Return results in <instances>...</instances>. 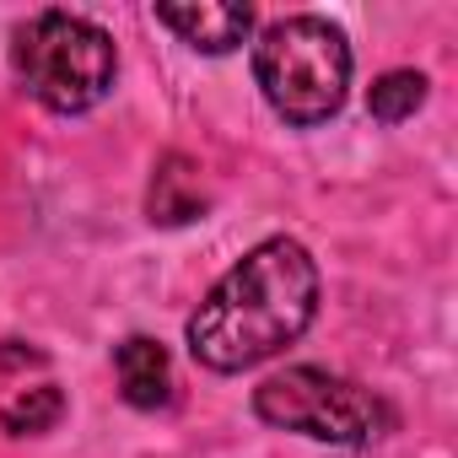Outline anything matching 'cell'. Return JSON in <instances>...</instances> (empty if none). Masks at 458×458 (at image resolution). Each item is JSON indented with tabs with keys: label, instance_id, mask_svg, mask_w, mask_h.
I'll return each instance as SVG.
<instances>
[{
	"label": "cell",
	"instance_id": "cell-3",
	"mask_svg": "<svg viewBox=\"0 0 458 458\" xmlns=\"http://www.w3.org/2000/svg\"><path fill=\"white\" fill-rule=\"evenodd\" d=\"M17 81L55 114H87L114 87V38L76 12H38L12 44Z\"/></svg>",
	"mask_w": 458,
	"mask_h": 458
},
{
	"label": "cell",
	"instance_id": "cell-2",
	"mask_svg": "<svg viewBox=\"0 0 458 458\" xmlns=\"http://www.w3.org/2000/svg\"><path fill=\"white\" fill-rule=\"evenodd\" d=\"M254 76L286 124H324L351 87V44L324 17H286L259 33Z\"/></svg>",
	"mask_w": 458,
	"mask_h": 458
},
{
	"label": "cell",
	"instance_id": "cell-8",
	"mask_svg": "<svg viewBox=\"0 0 458 458\" xmlns=\"http://www.w3.org/2000/svg\"><path fill=\"white\" fill-rule=\"evenodd\" d=\"M420 103H426V76H420V71H388V76H377L372 92H367V108H372V119H383V124L410 119Z\"/></svg>",
	"mask_w": 458,
	"mask_h": 458
},
{
	"label": "cell",
	"instance_id": "cell-5",
	"mask_svg": "<svg viewBox=\"0 0 458 458\" xmlns=\"http://www.w3.org/2000/svg\"><path fill=\"white\" fill-rule=\"evenodd\" d=\"M157 22L173 28L199 55H233L254 33V12L233 0H199V6H157Z\"/></svg>",
	"mask_w": 458,
	"mask_h": 458
},
{
	"label": "cell",
	"instance_id": "cell-1",
	"mask_svg": "<svg viewBox=\"0 0 458 458\" xmlns=\"http://www.w3.org/2000/svg\"><path fill=\"white\" fill-rule=\"evenodd\" d=\"M318 313V265L297 238H270L226 270L189 318V351L210 372H249L286 351Z\"/></svg>",
	"mask_w": 458,
	"mask_h": 458
},
{
	"label": "cell",
	"instance_id": "cell-4",
	"mask_svg": "<svg viewBox=\"0 0 458 458\" xmlns=\"http://www.w3.org/2000/svg\"><path fill=\"white\" fill-rule=\"evenodd\" d=\"M254 415L281 431H302L313 442H340V447H361L388 426V410L377 394L324 367H286L265 377L254 388Z\"/></svg>",
	"mask_w": 458,
	"mask_h": 458
},
{
	"label": "cell",
	"instance_id": "cell-7",
	"mask_svg": "<svg viewBox=\"0 0 458 458\" xmlns=\"http://www.w3.org/2000/svg\"><path fill=\"white\" fill-rule=\"evenodd\" d=\"M146 210L151 221L162 226H183L205 210V189H199V167L189 157H167L151 178V194H146Z\"/></svg>",
	"mask_w": 458,
	"mask_h": 458
},
{
	"label": "cell",
	"instance_id": "cell-6",
	"mask_svg": "<svg viewBox=\"0 0 458 458\" xmlns=\"http://www.w3.org/2000/svg\"><path fill=\"white\" fill-rule=\"evenodd\" d=\"M114 372H119V388L135 410H162L173 404V361L157 340L146 335H130L119 351H114Z\"/></svg>",
	"mask_w": 458,
	"mask_h": 458
},
{
	"label": "cell",
	"instance_id": "cell-9",
	"mask_svg": "<svg viewBox=\"0 0 458 458\" xmlns=\"http://www.w3.org/2000/svg\"><path fill=\"white\" fill-rule=\"evenodd\" d=\"M60 410H65L60 388H55V383H38V388L17 394L6 410H0V420H6L12 437H38V431H49V426L60 420Z\"/></svg>",
	"mask_w": 458,
	"mask_h": 458
}]
</instances>
